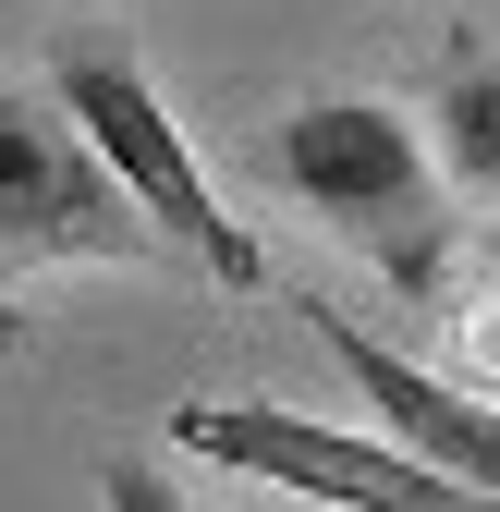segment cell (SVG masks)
<instances>
[{
  "instance_id": "obj_1",
  "label": "cell",
  "mask_w": 500,
  "mask_h": 512,
  "mask_svg": "<svg viewBox=\"0 0 500 512\" xmlns=\"http://www.w3.org/2000/svg\"><path fill=\"white\" fill-rule=\"evenodd\" d=\"M269 171L354 256H379L391 293H440V269H452V196L464 183L440 171V147H427L391 98H305V110H281L269 122Z\"/></svg>"
},
{
  "instance_id": "obj_2",
  "label": "cell",
  "mask_w": 500,
  "mask_h": 512,
  "mask_svg": "<svg viewBox=\"0 0 500 512\" xmlns=\"http://www.w3.org/2000/svg\"><path fill=\"white\" fill-rule=\"evenodd\" d=\"M171 452H196L220 476H257V488H293V500H330V512H500L488 488H464L452 464L403 452L379 427H330V415H293V403H257V391H196L171 403Z\"/></svg>"
},
{
  "instance_id": "obj_3",
  "label": "cell",
  "mask_w": 500,
  "mask_h": 512,
  "mask_svg": "<svg viewBox=\"0 0 500 512\" xmlns=\"http://www.w3.org/2000/svg\"><path fill=\"white\" fill-rule=\"evenodd\" d=\"M49 98L86 122V147L135 183V208L196 256V269L220 281V293H269V256H257V232H244L220 196H208V171H196V147H183V122L159 110V86H147V61L122 49V37H74L61 49V74H49Z\"/></svg>"
},
{
  "instance_id": "obj_4",
  "label": "cell",
  "mask_w": 500,
  "mask_h": 512,
  "mask_svg": "<svg viewBox=\"0 0 500 512\" xmlns=\"http://www.w3.org/2000/svg\"><path fill=\"white\" fill-rule=\"evenodd\" d=\"M159 220L135 208L86 122L61 98H13L0 86V244H37V256H135Z\"/></svg>"
},
{
  "instance_id": "obj_5",
  "label": "cell",
  "mask_w": 500,
  "mask_h": 512,
  "mask_svg": "<svg viewBox=\"0 0 500 512\" xmlns=\"http://www.w3.org/2000/svg\"><path fill=\"white\" fill-rule=\"evenodd\" d=\"M305 330H318V342L342 354V378L366 391V415H379V427L403 439V452L452 464L464 488H488V500H500V391H476V378H440V366L391 354L379 330H354L342 305H305Z\"/></svg>"
},
{
  "instance_id": "obj_6",
  "label": "cell",
  "mask_w": 500,
  "mask_h": 512,
  "mask_svg": "<svg viewBox=\"0 0 500 512\" xmlns=\"http://www.w3.org/2000/svg\"><path fill=\"white\" fill-rule=\"evenodd\" d=\"M440 171L464 196H500V61H452V86H440Z\"/></svg>"
},
{
  "instance_id": "obj_7",
  "label": "cell",
  "mask_w": 500,
  "mask_h": 512,
  "mask_svg": "<svg viewBox=\"0 0 500 512\" xmlns=\"http://www.w3.org/2000/svg\"><path fill=\"white\" fill-rule=\"evenodd\" d=\"M98 500H110V512H183V488H171L159 464H135V452H122V464L98 476Z\"/></svg>"
},
{
  "instance_id": "obj_8",
  "label": "cell",
  "mask_w": 500,
  "mask_h": 512,
  "mask_svg": "<svg viewBox=\"0 0 500 512\" xmlns=\"http://www.w3.org/2000/svg\"><path fill=\"white\" fill-rule=\"evenodd\" d=\"M488 256H500V232H488Z\"/></svg>"
}]
</instances>
